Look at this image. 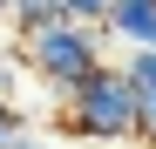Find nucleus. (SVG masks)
<instances>
[{"mask_svg":"<svg viewBox=\"0 0 156 149\" xmlns=\"http://www.w3.org/2000/svg\"><path fill=\"white\" fill-rule=\"evenodd\" d=\"M102 34H109V41H129V47H156V0H109Z\"/></svg>","mask_w":156,"mask_h":149,"instance_id":"nucleus-3","label":"nucleus"},{"mask_svg":"<svg viewBox=\"0 0 156 149\" xmlns=\"http://www.w3.org/2000/svg\"><path fill=\"white\" fill-rule=\"evenodd\" d=\"M7 14H14V0H0V20H7Z\"/></svg>","mask_w":156,"mask_h":149,"instance_id":"nucleus-10","label":"nucleus"},{"mask_svg":"<svg viewBox=\"0 0 156 149\" xmlns=\"http://www.w3.org/2000/svg\"><path fill=\"white\" fill-rule=\"evenodd\" d=\"M68 20H82V27H102V14H109V0H61Z\"/></svg>","mask_w":156,"mask_h":149,"instance_id":"nucleus-7","label":"nucleus"},{"mask_svg":"<svg viewBox=\"0 0 156 149\" xmlns=\"http://www.w3.org/2000/svg\"><path fill=\"white\" fill-rule=\"evenodd\" d=\"M61 20H68V7H61V0H14L7 27H14L20 41H34V34H48V27H61Z\"/></svg>","mask_w":156,"mask_h":149,"instance_id":"nucleus-4","label":"nucleus"},{"mask_svg":"<svg viewBox=\"0 0 156 149\" xmlns=\"http://www.w3.org/2000/svg\"><path fill=\"white\" fill-rule=\"evenodd\" d=\"M20 68H27V61H14V54H0V95H7V102H14V81H20Z\"/></svg>","mask_w":156,"mask_h":149,"instance_id":"nucleus-8","label":"nucleus"},{"mask_svg":"<svg viewBox=\"0 0 156 149\" xmlns=\"http://www.w3.org/2000/svg\"><path fill=\"white\" fill-rule=\"evenodd\" d=\"M82 149H102V142H82Z\"/></svg>","mask_w":156,"mask_h":149,"instance_id":"nucleus-11","label":"nucleus"},{"mask_svg":"<svg viewBox=\"0 0 156 149\" xmlns=\"http://www.w3.org/2000/svg\"><path fill=\"white\" fill-rule=\"evenodd\" d=\"M136 122H143V102H136V88H129V74L102 61L88 81L61 102L55 129L61 136H82V142H102V149H122V142H136Z\"/></svg>","mask_w":156,"mask_h":149,"instance_id":"nucleus-1","label":"nucleus"},{"mask_svg":"<svg viewBox=\"0 0 156 149\" xmlns=\"http://www.w3.org/2000/svg\"><path fill=\"white\" fill-rule=\"evenodd\" d=\"M102 27H82V20H61V27H48V34H34L27 41V74L48 88V95H68L88 81V74L102 68Z\"/></svg>","mask_w":156,"mask_h":149,"instance_id":"nucleus-2","label":"nucleus"},{"mask_svg":"<svg viewBox=\"0 0 156 149\" xmlns=\"http://www.w3.org/2000/svg\"><path fill=\"white\" fill-rule=\"evenodd\" d=\"M27 129H34V122L20 115V102H7V95H0V149H14V142L27 136Z\"/></svg>","mask_w":156,"mask_h":149,"instance_id":"nucleus-6","label":"nucleus"},{"mask_svg":"<svg viewBox=\"0 0 156 149\" xmlns=\"http://www.w3.org/2000/svg\"><path fill=\"white\" fill-rule=\"evenodd\" d=\"M14 149H55V142H48V129H41V122H34V129H27V136H20Z\"/></svg>","mask_w":156,"mask_h":149,"instance_id":"nucleus-9","label":"nucleus"},{"mask_svg":"<svg viewBox=\"0 0 156 149\" xmlns=\"http://www.w3.org/2000/svg\"><path fill=\"white\" fill-rule=\"evenodd\" d=\"M122 74H129V88H136V102H156V47H129Z\"/></svg>","mask_w":156,"mask_h":149,"instance_id":"nucleus-5","label":"nucleus"}]
</instances>
